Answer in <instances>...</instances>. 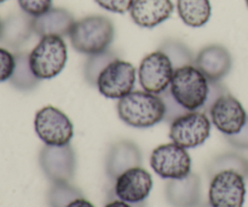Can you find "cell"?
Wrapping results in <instances>:
<instances>
[{"label":"cell","instance_id":"52a82bcc","mask_svg":"<svg viewBox=\"0 0 248 207\" xmlns=\"http://www.w3.org/2000/svg\"><path fill=\"white\" fill-rule=\"evenodd\" d=\"M136 75L137 73L132 63L116 58L98 75L97 90L107 98L120 99L133 91Z\"/></svg>","mask_w":248,"mask_h":207},{"label":"cell","instance_id":"f1b7e54d","mask_svg":"<svg viewBox=\"0 0 248 207\" xmlns=\"http://www.w3.org/2000/svg\"><path fill=\"white\" fill-rule=\"evenodd\" d=\"M102 9L115 14H125L130 11L135 0H94Z\"/></svg>","mask_w":248,"mask_h":207},{"label":"cell","instance_id":"4fadbf2b","mask_svg":"<svg viewBox=\"0 0 248 207\" xmlns=\"http://www.w3.org/2000/svg\"><path fill=\"white\" fill-rule=\"evenodd\" d=\"M153 188L152 175L143 167H132L115 179L114 193L116 198L128 204H142Z\"/></svg>","mask_w":248,"mask_h":207},{"label":"cell","instance_id":"836d02e7","mask_svg":"<svg viewBox=\"0 0 248 207\" xmlns=\"http://www.w3.org/2000/svg\"><path fill=\"white\" fill-rule=\"evenodd\" d=\"M198 207H212V206H211L210 203H200L198 205Z\"/></svg>","mask_w":248,"mask_h":207},{"label":"cell","instance_id":"7402d4cb","mask_svg":"<svg viewBox=\"0 0 248 207\" xmlns=\"http://www.w3.org/2000/svg\"><path fill=\"white\" fill-rule=\"evenodd\" d=\"M222 171H235L247 178L248 160L236 153H225L213 158L207 165V175L212 178L215 175Z\"/></svg>","mask_w":248,"mask_h":207},{"label":"cell","instance_id":"1f68e13d","mask_svg":"<svg viewBox=\"0 0 248 207\" xmlns=\"http://www.w3.org/2000/svg\"><path fill=\"white\" fill-rule=\"evenodd\" d=\"M67 207H94L90 201H87L85 198H78L73 200Z\"/></svg>","mask_w":248,"mask_h":207},{"label":"cell","instance_id":"3957f363","mask_svg":"<svg viewBox=\"0 0 248 207\" xmlns=\"http://www.w3.org/2000/svg\"><path fill=\"white\" fill-rule=\"evenodd\" d=\"M169 89L186 111H202L207 101L210 80L194 64L184 65L174 69Z\"/></svg>","mask_w":248,"mask_h":207},{"label":"cell","instance_id":"484cf974","mask_svg":"<svg viewBox=\"0 0 248 207\" xmlns=\"http://www.w3.org/2000/svg\"><path fill=\"white\" fill-rule=\"evenodd\" d=\"M160 96H161L162 101H164L165 103V121H167V123L171 124L172 121L176 120L179 116L189 113V111H186L183 106H181V104L176 101V98L172 96L170 89H167L166 91L162 92Z\"/></svg>","mask_w":248,"mask_h":207},{"label":"cell","instance_id":"5b68a950","mask_svg":"<svg viewBox=\"0 0 248 207\" xmlns=\"http://www.w3.org/2000/svg\"><path fill=\"white\" fill-rule=\"evenodd\" d=\"M34 128L46 145H67L74 135V127L67 114L52 106L38 111L34 119Z\"/></svg>","mask_w":248,"mask_h":207},{"label":"cell","instance_id":"d590c367","mask_svg":"<svg viewBox=\"0 0 248 207\" xmlns=\"http://www.w3.org/2000/svg\"><path fill=\"white\" fill-rule=\"evenodd\" d=\"M6 1V0H0V4H2V2H5Z\"/></svg>","mask_w":248,"mask_h":207},{"label":"cell","instance_id":"83f0119b","mask_svg":"<svg viewBox=\"0 0 248 207\" xmlns=\"http://www.w3.org/2000/svg\"><path fill=\"white\" fill-rule=\"evenodd\" d=\"M15 64V53L9 51L5 48H0V82L9 81L14 73Z\"/></svg>","mask_w":248,"mask_h":207},{"label":"cell","instance_id":"ac0fdd59","mask_svg":"<svg viewBox=\"0 0 248 207\" xmlns=\"http://www.w3.org/2000/svg\"><path fill=\"white\" fill-rule=\"evenodd\" d=\"M165 195L172 207H198L201 203V181L195 174L182 179H170Z\"/></svg>","mask_w":248,"mask_h":207},{"label":"cell","instance_id":"e0dca14e","mask_svg":"<svg viewBox=\"0 0 248 207\" xmlns=\"http://www.w3.org/2000/svg\"><path fill=\"white\" fill-rule=\"evenodd\" d=\"M34 33V17L26 12L16 11L2 19L0 44L12 50H18Z\"/></svg>","mask_w":248,"mask_h":207},{"label":"cell","instance_id":"7c38bea8","mask_svg":"<svg viewBox=\"0 0 248 207\" xmlns=\"http://www.w3.org/2000/svg\"><path fill=\"white\" fill-rule=\"evenodd\" d=\"M208 113L216 128L225 136L239 133L248 118L241 102L229 92L219 97L212 104Z\"/></svg>","mask_w":248,"mask_h":207},{"label":"cell","instance_id":"d6a6232c","mask_svg":"<svg viewBox=\"0 0 248 207\" xmlns=\"http://www.w3.org/2000/svg\"><path fill=\"white\" fill-rule=\"evenodd\" d=\"M104 207H133V206L131 205V204H128V203H126V201H123L119 199V200L110 201V203L107 204Z\"/></svg>","mask_w":248,"mask_h":207},{"label":"cell","instance_id":"8d00e7d4","mask_svg":"<svg viewBox=\"0 0 248 207\" xmlns=\"http://www.w3.org/2000/svg\"><path fill=\"white\" fill-rule=\"evenodd\" d=\"M245 1H246V4H247V6H248V0H245Z\"/></svg>","mask_w":248,"mask_h":207},{"label":"cell","instance_id":"30bf717a","mask_svg":"<svg viewBox=\"0 0 248 207\" xmlns=\"http://www.w3.org/2000/svg\"><path fill=\"white\" fill-rule=\"evenodd\" d=\"M39 164L52 183H69L75 175L77 158L70 144H45L39 155Z\"/></svg>","mask_w":248,"mask_h":207},{"label":"cell","instance_id":"8992f818","mask_svg":"<svg viewBox=\"0 0 248 207\" xmlns=\"http://www.w3.org/2000/svg\"><path fill=\"white\" fill-rule=\"evenodd\" d=\"M211 133V119L203 111H189L173 120L170 126V140L193 149L206 142Z\"/></svg>","mask_w":248,"mask_h":207},{"label":"cell","instance_id":"4dcf8cb0","mask_svg":"<svg viewBox=\"0 0 248 207\" xmlns=\"http://www.w3.org/2000/svg\"><path fill=\"white\" fill-rule=\"evenodd\" d=\"M225 138L232 147L237 148V149H248V118L246 124L239 133L232 136H225Z\"/></svg>","mask_w":248,"mask_h":207},{"label":"cell","instance_id":"4316f807","mask_svg":"<svg viewBox=\"0 0 248 207\" xmlns=\"http://www.w3.org/2000/svg\"><path fill=\"white\" fill-rule=\"evenodd\" d=\"M19 9L31 17H38L52 7V0H17Z\"/></svg>","mask_w":248,"mask_h":207},{"label":"cell","instance_id":"d6986e66","mask_svg":"<svg viewBox=\"0 0 248 207\" xmlns=\"http://www.w3.org/2000/svg\"><path fill=\"white\" fill-rule=\"evenodd\" d=\"M75 19L68 10L62 7H51L45 14L34 17V33L40 38L44 36L69 35Z\"/></svg>","mask_w":248,"mask_h":207},{"label":"cell","instance_id":"9c48e42d","mask_svg":"<svg viewBox=\"0 0 248 207\" xmlns=\"http://www.w3.org/2000/svg\"><path fill=\"white\" fill-rule=\"evenodd\" d=\"M245 177L235 171H222L211 178L208 203L212 207H244Z\"/></svg>","mask_w":248,"mask_h":207},{"label":"cell","instance_id":"ba28073f","mask_svg":"<svg viewBox=\"0 0 248 207\" xmlns=\"http://www.w3.org/2000/svg\"><path fill=\"white\" fill-rule=\"evenodd\" d=\"M150 166L165 179H182L191 174V159L186 148L167 143L159 145L150 155Z\"/></svg>","mask_w":248,"mask_h":207},{"label":"cell","instance_id":"2e32d148","mask_svg":"<svg viewBox=\"0 0 248 207\" xmlns=\"http://www.w3.org/2000/svg\"><path fill=\"white\" fill-rule=\"evenodd\" d=\"M173 10L171 0H135L130 9V15L137 26L154 28L169 19Z\"/></svg>","mask_w":248,"mask_h":207},{"label":"cell","instance_id":"9a60e30c","mask_svg":"<svg viewBox=\"0 0 248 207\" xmlns=\"http://www.w3.org/2000/svg\"><path fill=\"white\" fill-rule=\"evenodd\" d=\"M142 154L136 143L121 140L114 143L106 159V170L111 179H116L123 172L140 166Z\"/></svg>","mask_w":248,"mask_h":207},{"label":"cell","instance_id":"f546056e","mask_svg":"<svg viewBox=\"0 0 248 207\" xmlns=\"http://www.w3.org/2000/svg\"><path fill=\"white\" fill-rule=\"evenodd\" d=\"M225 94H228V90L222 82L210 81V90H208L207 101H206L205 107H203L201 111H203V113H208V111H210V108L212 107V104L215 103L219 97L224 96Z\"/></svg>","mask_w":248,"mask_h":207},{"label":"cell","instance_id":"5bb4252c","mask_svg":"<svg viewBox=\"0 0 248 207\" xmlns=\"http://www.w3.org/2000/svg\"><path fill=\"white\" fill-rule=\"evenodd\" d=\"M194 65L210 81H220L232 70V57L227 48L219 44H213L205 46L195 56Z\"/></svg>","mask_w":248,"mask_h":207},{"label":"cell","instance_id":"603a6c76","mask_svg":"<svg viewBox=\"0 0 248 207\" xmlns=\"http://www.w3.org/2000/svg\"><path fill=\"white\" fill-rule=\"evenodd\" d=\"M159 50L170 58L174 69L184 67V65L194 64V61H195V56L193 51L188 48V45L177 39L165 40Z\"/></svg>","mask_w":248,"mask_h":207},{"label":"cell","instance_id":"6da1fadb","mask_svg":"<svg viewBox=\"0 0 248 207\" xmlns=\"http://www.w3.org/2000/svg\"><path fill=\"white\" fill-rule=\"evenodd\" d=\"M118 115L126 125L149 128L165 120V103L160 95L132 91L119 99Z\"/></svg>","mask_w":248,"mask_h":207},{"label":"cell","instance_id":"d4e9b609","mask_svg":"<svg viewBox=\"0 0 248 207\" xmlns=\"http://www.w3.org/2000/svg\"><path fill=\"white\" fill-rule=\"evenodd\" d=\"M78 198H84V194L70 183H52L47 194L50 207H67Z\"/></svg>","mask_w":248,"mask_h":207},{"label":"cell","instance_id":"7a4b0ae2","mask_svg":"<svg viewBox=\"0 0 248 207\" xmlns=\"http://www.w3.org/2000/svg\"><path fill=\"white\" fill-rule=\"evenodd\" d=\"M68 36L78 52L90 56L108 50L115 38V28L108 17L91 15L75 21Z\"/></svg>","mask_w":248,"mask_h":207},{"label":"cell","instance_id":"ffe728a7","mask_svg":"<svg viewBox=\"0 0 248 207\" xmlns=\"http://www.w3.org/2000/svg\"><path fill=\"white\" fill-rule=\"evenodd\" d=\"M177 9L182 21L193 28L205 26L212 14L210 0H177Z\"/></svg>","mask_w":248,"mask_h":207},{"label":"cell","instance_id":"e575fe53","mask_svg":"<svg viewBox=\"0 0 248 207\" xmlns=\"http://www.w3.org/2000/svg\"><path fill=\"white\" fill-rule=\"evenodd\" d=\"M1 26H2V21L0 19V35H1Z\"/></svg>","mask_w":248,"mask_h":207},{"label":"cell","instance_id":"8fae6325","mask_svg":"<svg viewBox=\"0 0 248 207\" xmlns=\"http://www.w3.org/2000/svg\"><path fill=\"white\" fill-rule=\"evenodd\" d=\"M173 72L174 68L170 58L157 50L143 58L138 69V78L144 91L161 95L170 87Z\"/></svg>","mask_w":248,"mask_h":207},{"label":"cell","instance_id":"44dd1931","mask_svg":"<svg viewBox=\"0 0 248 207\" xmlns=\"http://www.w3.org/2000/svg\"><path fill=\"white\" fill-rule=\"evenodd\" d=\"M15 60H16V64L9 80L10 84L19 91H31L35 89L40 79H38L31 70V64H29V53L16 52Z\"/></svg>","mask_w":248,"mask_h":207},{"label":"cell","instance_id":"cb8c5ba5","mask_svg":"<svg viewBox=\"0 0 248 207\" xmlns=\"http://www.w3.org/2000/svg\"><path fill=\"white\" fill-rule=\"evenodd\" d=\"M116 58H119L118 55H116L114 51L109 50V48L103 51V52L90 55L89 58L86 60V62H85V80H86L90 85L96 86L97 79H98V75L101 74L102 70H103L109 63L113 62L114 60H116Z\"/></svg>","mask_w":248,"mask_h":207},{"label":"cell","instance_id":"277c9868","mask_svg":"<svg viewBox=\"0 0 248 207\" xmlns=\"http://www.w3.org/2000/svg\"><path fill=\"white\" fill-rule=\"evenodd\" d=\"M67 58V44L61 36H44L29 52V64L38 79L50 80L62 72Z\"/></svg>","mask_w":248,"mask_h":207}]
</instances>
